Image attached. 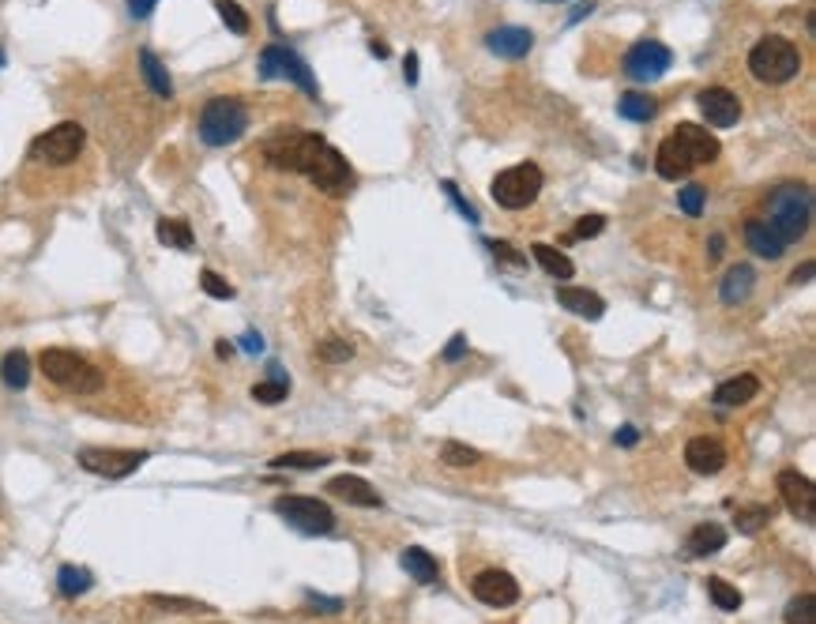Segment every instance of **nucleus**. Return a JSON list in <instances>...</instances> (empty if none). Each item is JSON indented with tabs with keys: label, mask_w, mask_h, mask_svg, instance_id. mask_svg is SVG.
Wrapping results in <instances>:
<instances>
[{
	"label": "nucleus",
	"mask_w": 816,
	"mask_h": 624,
	"mask_svg": "<svg viewBox=\"0 0 816 624\" xmlns=\"http://www.w3.org/2000/svg\"><path fill=\"white\" fill-rule=\"evenodd\" d=\"M606 230V214H583L580 223L564 234V244H576V241H587V237H599Z\"/></svg>",
	"instance_id": "obj_38"
},
{
	"label": "nucleus",
	"mask_w": 816,
	"mask_h": 624,
	"mask_svg": "<svg viewBox=\"0 0 816 624\" xmlns=\"http://www.w3.org/2000/svg\"><path fill=\"white\" fill-rule=\"evenodd\" d=\"M752 286H757V271L748 264H734L723 275V283H718V297H723V305H741V301H748Z\"/></svg>",
	"instance_id": "obj_24"
},
{
	"label": "nucleus",
	"mask_w": 816,
	"mask_h": 624,
	"mask_svg": "<svg viewBox=\"0 0 816 624\" xmlns=\"http://www.w3.org/2000/svg\"><path fill=\"white\" fill-rule=\"evenodd\" d=\"M154 5H159V0H129V16L132 19H147L154 12Z\"/></svg>",
	"instance_id": "obj_48"
},
{
	"label": "nucleus",
	"mask_w": 816,
	"mask_h": 624,
	"mask_svg": "<svg viewBox=\"0 0 816 624\" xmlns=\"http://www.w3.org/2000/svg\"><path fill=\"white\" fill-rule=\"evenodd\" d=\"M557 305L583 320H602V312H606V301L583 286H557Z\"/></svg>",
	"instance_id": "obj_20"
},
{
	"label": "nucleus",
	"mask_w": 816,
	"mask_h": 624,
	"mask_svg": "<svg viewBox=\"0 0 816 624\" xmlns=\"http://www.w3.org/2000/svg\"><path fill=\"white\" fill-rule=\"evenodd\" d=\"M670 65H674V53L663 42H654V38H640L629 53H624V76L636 79V83L663 79L670 72Z\"/></svg>",
	"instance_id": "obj_11"
},
{
	"label": "nucleus",
	"mask_w": 816,
	"mask_h": 624,
	"mask_svg": "<svg viewBox=\"0 0 816 624\" xmlns=\"http://www.w3.org/2000/svg\"><path fill=\"white\" fill-rule=\"evenodd\" d=\"M147 606L154 609H166V613H211L207 602H196V598H177V595H147Z\"/></svg>",
	"instance_id": "obj_35"
},
{
	"label": "nucleus",
	"mask_w": 816,
	"mask_h": 624,
	"mask_svg": "<svg viewBox=\"0 0 816 624\" xmlns=\"http://www.w3.org/2000/svg\"><path fill=\"white\" fill-rule=\"evenodd\" d=\"M696 102H700V113H704V120L711 124V129H730V124L741 120V99L734 95V90H727V87L700 90Z\"/></svg>",
	"instance_id": "obj_15"
},
{
	"label": "nucleus",
	"mask_w": 816,
	"mask_h": 624,
	"mask_svg": "<svg viewBox=\"0 0 816 624\" xmlns=\"http://www.w3.org/2000/svg\"><path fill=\"white\" fill-rule=\"evenodd\" d=\"M196 132H200V140L207 147H230V143H237L248 132V109H245V102L241 99H230V95L211 99L200 109Z\"/></svg>",
	"instance_id": "obj_6"
},
{
	"label": "nucleus",
	"mask_w": 816,
	"mask_h": 624,
	"mask_svg": "<svg viewBox=\"0 0 816 624\" xmlns=\"http://www.w3.org/2000/svg\"><path fill=\"white\" fill-rule=\"evenodd\" d=\"M775 485H779V493H782V504L790 508V515H798L801 523H816V489H812V482H809L805 474H798V471H782V474L775 478Z\"/></svg>",
	"instance_id": "obj_14"
},
{
	"label": "nucleus",
	"mask_w": 816,
	"mask_h": 624,
	"mask_svg": "<svg viewBox=\"0 0 816 624\" xmlns=\"http://www.w3.org/2000/svg\"><path fill=\"white\" fill-rule=\"evenodd\" d=\"M470 590H475V598L482 606H493V609H505L512 602H519V583L516 576L500 572V568H486L475 576V583H470Z\"/></svg>",
	"instance_id": "obj_13"
},
{
	"label": "nucleus",
	"mask_w": 816,
	"mask_h": 624,
	"mask_svg": "<svg viewBox=\"0 0 816 624\" xmlns=\"http://www.w3.org/2000/svg\"><path fill=\"white\" fill-rule=\"evenodd\" d=\"M677 203L688 218H700L704 214V203H707V189H700V184H685V189L677 192Z\"/></svg>",
	"instance_id": "obj_40"
},
{
	"label": "nucleus",
	"mask_w": 816,
	"mask_h": 624,
	"mask_svg": "<svg viewBox=\"0 0 816 624\" xmlns=\"http://www.w3.org/2000/svg\"><path fill=\"white\" fill-rule=\"evenodd\" d=\"M734 523H738V530H741V535H757V530H760L764 523H771V508H768V504H752V508H738Z\"/></svg>",
	"instance_id": "obj_37"
},
{
	"label": "nucleus",
	"mask_w": 816,
	"mask_h": 624,
	"mask_svg": "<svg viewBox=\"0 0 816 624\" xmlns=\"http://www.w3.org/2000/svg\"><path fill=\"white\" fill-rule=\"evenodd\" d=\"M707 248H711V253H707V256H711V260H718V256H723V237H718V234H715Z\"/></svg>",
	"instance_id": "obj_53"
},
{
	"label": "nucleus",
	"mask_w": 816,
	"mask_h": 624,
	"mask_svg": "<svg viewBox=\"0 0 816 624\" xmlns=\"http://www.w3.org/2000/svg\"><path fill=\"white\" fill-rule=\"evenodd\" d=\"M90 587H94V576L87 568H79V565H65L57 572V590L65 598H79V595H87Z\"/></svg>",
	"instance_id": "obj_29"
},
{
	"label": "nucleus",
	"mask_w": 816,
	"mask_h": 624,
	"mask_svg": "<svg viewBox=\"0 0 816 624\" xmlns=\"http://www.w3.org/2000/svg\"><path fill=\"white\" fill-rule=\"evenodd\" d=\"M745 244L764 260H779L782 253H787V241L771 230L768 218H748L745 223Z\"/></svg>",
	"instance_id": "obj_19"
},
{
	"label": "nucleus",
	"mask_w": 816,
	"mask_h": 624,
	"mask_svg": "<svg viewBox=\"0 0 816 624\" xmlns=\"http://www.w3.org/2000/svg\"><path fill=\"white\" fill-rule=\"evenodd\" d=\"M214 12L234 35H248V30H253V19H248V12L237 5V0H214Z\"/></svg>",
	"instance_id": "obj_34"
},
{
	"label": "nucleus",
	"mask_w": 816,
	"mask_h": 624,
	"mask_svg": "<svg viewBox=\"0 0 816 624\" xmlns=\"http://www.w3.org/2000/svg\"><path fill=\"white\" fill-rule=\"evenodd\" d=\"M748 72H752V79H760L768 87H782V83H790L801 72V53H798V46L790 38L768 35V38H760L757 46H752Z\"/></svg>",
	"instance_id": "obj_5"
},
{
	"label": "nucleus",
	"mask_w": 816,
	"mask_h": 624,
	"mask_svg": "<svg viewBox=\"0 0 816 624\" xmlns=\"http://www.w3.org/2000/svg\"><path fill=\"white\" fill-rule=\"evenodd\" d=\"M200 286H204V294L207 297H218V301H230L237 290L226 283L223 275H214V271H200Z\"/></svg>",
	"instance_id": "obj_42"
},
{
	"label": "nucleus",
	"mask_w": 816,
	"mask_h": 624,
	"mask_svg": "<svg viewBox=\"0 0 816 624\" xmlns=\"http://www.w3.org/2000/svg\"><path fill=\"white\" fill-rule=\"evenodd\" d=\"M441 459H445L448 466H475V463H482V452H478V448H466V444H459V441H448V444L441 448Z\"/></svg>",
	"instance_id": "obj_39"
},
{
	"label": "nucleus",
	"mask_w": 816,
	"mask_h": 624,
	"mask_svg": "<svg viewBox=\"0 0 816 624\" xmlns=\"http://www.w3.org/2000/svg\"><path fill=\"white\" fill-rule=\"evenodd\" d=\"M214 350H218V358H230V354H234V347H230V342H218Z\"/></svg>",
	"instance_id": "obj_55"
},
{
	"label": "nucleus",
	"mask_w": 816,
	"mask_h": 624,
	"mask_svg": "<svg viewBox=\"0 0 816 624\" xmlns=\"http://www.w3.org/2000/svg\"><path fill=\"white\" fill-rule=\"evenodd\" d=\"M275 512L301 535H331L335 530V512L317 496H278Z\"/></svg>",
	"instance_id": "obj_10"
},
{
	"label": "nucleus",
	"mask_w": 816,
	"mask_h": 624,
	"mask_svg": "<svg viewBox=\"0 0 816 624\" xmlns=\"http://www.w3.org/2000/svg\"><path fill=\"white\" fill-rule=\"evenodd\" d=\"M403 79L406 83H418V53H406V60H403Z\"/></svg>",
	"instance_id": "obj_49"
},
{
	"label": "nucleus",
	"mask_w": 816,
	"mask_h": 624,
	"mask_svg": "<svg viewBox=\"0 0 816 624\" xmlns=\"http://www.w3.org/2000/svg\"><path fill=\"white\" fill-rule=\"evenodd\" d=\"M0 68H5V49H0Z\"/></svg>",
	"instance_id": "obj_56"
},
{
	"label": "nucleus",
	"mask_w": 816,
	"mask_h": 624,
	"mask_svg": "<svg viewBox=\"0 0 816 624\" xmlns=\"http://www.w3.org/2000/svg\"><path fill=\"white\" fill-rule=\"evenodd\" d=\"M241 350H245V354H260V350H264V338H260L256 331H248V335L241 338Z\"/></svg>",
	"instance_id": "obj_51"
},
{
	"label": "nucleus",
	"mask_w": 816,
	"mask_h": 624,
	"mask_svg": "<svg viewBox=\"0 0 816 624\" xmlns=\"http://www.w3.org/2000/svg\"><path fill=\"white\" fill-rule=\"evenodd\" d=\"M727 526H718V523H696L693 530H688V538H685V556H707V553H718L727 546Z\"/></svg>",
	"instance_id": "obj_23"
},
{
	"label": "nucleus",
	"mask_w": 816,
	"mask_h": 624,
	"mask_svg": "<svg viewBox=\"0 0 816 624\" xmlns=\"http://www.w3.org/2000/svg\"><path fill=\"white\" fill-rule=\"evenodd\" d=\"M812 275H816V264H812V260H805V264H801V267H798V271L790 275V283H794V286H805Z\"/></svg>",
	"instance_id": "obj_50"
},
{
	"label": "nucleus",
	"mask_w": 816,
	"mask_h": 624,
	"mask_svg": "<svg viewBox=\"0 0 816 624\" xmlns=\"http://www.w3.org/2000/svg\"><path fill=\"white\" fill-rule=\"evenodd\" d=\"M264 159L275 170L301 173L305 181H312L328 196H342L350 189V181H354L347 154H342L339 147H331L320 132L278 129L271 140H264Z\"/></svg>",
	"instance_id": "obj_1"
},
{
	"label": "nucleus",
	"mask_w": 816,
	"mask_h": 624,
	"mask_svg": "<svg viewBox=\"0 0 816 624\" xmlns=\"http://www.w3.org/2000/svg\"><path fill=\"white\" fill-rule=\"evenodd\" d=\"M445 192H448V200H452V203L459 207V214L466 218V223H470V226H478V223H482V214H478V207H470V203H466V200L459 196V189H455V184H452V181H445Z\"/></svg>",
	"instance_id": "obj_44"
},
{
	"label": "nucleus",
	"mask_w": 816,
	"mask_h": 624,
	"mask_svg": "<svg viewBox=\"0 0 816 624\" xmlns=\"http://www.w3.org/2000/svg\"><path fill=\"white\" fill-rule=\"evenodd\" d=\"M718 151H723V147H718V140L704 129V124L685 120V124H677V129L663 143H658L654 170H658V177H663V181H681V177H688L693 170L715 162Z\"/></svg>",
	"instance_id": "obj_2"
},
{
	"label": "nucleus",
	"mask_w": 816,
	"mask_h": 624,
	"mask_svg": "<svg viewBox=\"0 0 816 624\" xmlns=\"http://www.w3.org/2000/svg\"><path fill=\"white\" fill-rule=\"evenodd\" d=\"M757 391H760V380L752 377V372H741V377L718 384L711 402H715V407H723V411H730V407H745V402H752V399H757Z\"/></svg>",
	"instance_id": "obj_21"
},
{
	"label": "nucleus",
	"mask_w": 816,
	"mask_h": 624,
	"mask_svg": "<svg viewBox=\"0 0 816 624\" xmlns=\"http://www.w3.org/2000/svg\"><path fill=\"white\" fill-rule=\"evenodd\" d=\"M764 218L787 244L801 241L809 234V223H812V192L805 189V184H782V189L771 192Z\"/></svg>",
	"instance_id": "obj_4"
},
{
	"label": "nucleus",
	"mask_w": 816,
	"mask_h": 624,
	"mask_svg": "<svg viewBox=\"0 0 816 624\" xmlns=\"http://www.w3.org/2000/svg\"><path fill=\"white\" fill-rule=\"evenodd\" d=\"M613 441H617L621 448H636V444H640V429H636V425H621V429L613 432Z\"/></svg>",
	"instance_id": "obj_47"
},
{
	"label": "nucleus",
	"mask_w": 816,
	"mask_h": 624,
	"mask_svg": "<svg viewBox=\"0 0 816 624\" xmlns=\"http://www.w3.org/2000/svg\"><path fill=\"white\" fill-rule=\"evenodd\" d=\"M0 380H5V388L12 391H23L30 384V358L26 350H8L5 361H0Z\"/></svg>",
	"instance_id": "obj_28"
},
{
	"label": "nucleus",
	"mask_w": 816,
	"mask_h": 624,
	"mask_svg": "<svg viewBox=\"0 0 816 624\" xmlns=\"http://www.w3.org/2000/svg\"><path fill=\"white\" fill-rule=\"evenodd\" d=\"M685 463H688V471H696V474H718L727 466V448H723V441H715V436H693V441L685 444Z\"/></svg>",
	"instance_id": "obj_16"
},
{
	"label": "nucleus",
	"mask_w": 816,
	"mask_h": 624,
	"mask_svg": "<svg viewBox=\"0 0 816 624\" xmlns=\"http://www.w3.org/2000/svg\"><path fill=\"white\" fill-rule=\"evenodd\" d=\"M324 463H331L320 452H282L271 459V471H320Z\"/></svg>",
	"instance_id": "obj_31"
},
{
	"label": "nucleus",
	"mask_w": 816,
	"mask_h": 624,
	"mask_svg": "<svg viewBox=\"0 0 816 624\" xmlns=\"http://www.w3.org/2000/svg\"><path fill=\"white\" fill-rule=\"evenodd\" d=\"M87 143V129L79 120H60L53 124L49 132H42L35 143H30V159L46 162V166H68L79 159V151Z\"/></svg>",
	"instance_id": "obj_8"
},
{
	"label": "nucleus",
	"mask_w": 816,
	"mask_h": 624,
	"mask_svg": "<svg viewBox=\"0 0 816 624\" xmlns=\"http://www.w3.org/2000/svg\"><path fill=\"white\" fill-rule=\"evenodd\" d=\"M38 369L46 372L49 384L65 388L72 395H94V391H102V384H106V377H102L99 365H90L76 350H60V347L42 350L38 354Z\"/></svg>",
	"instance_id": "obj_3"
},
{
	"label": "nucleus",
	"mask_w": 816,
	"mask_h": 624,
	"mask_svg": "<svg viewBox=\"0 0 816 624\" xmlns=\"http://www.w3.org/2000/svg\"><path fill=\"white\" fill-rule=\"evenodd\" d=\"M369 53L384 60V57H388V46H384V42H369Z\"/></svg>",
	"instance_id": "obj_54"
},
{
	"label": "nucleus",
	"mask_w": 816,
	"mask_h": 624,
	"mask_svg": "<svg viewBox=\"0 0 816 624\" xmlns=\"http://www.w3.org/2000/svg\"><path fill=\"white\" fill-rule=\"evenodd\" d=\"M399 565H403V572H406V576H411L414 583H422V587L441 583V565H436V556H433V553H425L422 546H406V549H403V556H399Z\"/></svg>",
	"instance_id": "obj_22"
},
{
	"label": "nucleus",
	"mask_w": 816,
	"mask_h": 624,
	"mask_svg": "<svg viewBox=\"0 0 816 624\" xmlns=\"http://www.w3.org/2000/svg\"><path fill=\"white\" fill-rule=\"evenodd\" d=\"M530 253H535V260L542 264V271H546L549 278H560V283H564V278H572V275H576V264H572L569 256H564L560 248H553V244H542V241H539V244H530Z\"/></svg>",
	"instance_id": "obj_27"
},
{
	"label": "nucleus",
	"mask_w": 816,
	"mask_h": 624,
	"mask_svg": "<svg viewBox=\"0 0 816 624\" xmlns=\"http://www.w3.org/2000/svg\"><path fill=\"white\" fill-rule=\"evenodd\" d=\"M617 113L624 117V120H654V113H658V99H651L647 90H624V95L617 99Z\"/></svg>",
	"instance_id": "obj_26"
},
{
	"label": "nucleus",
	"mask_w": 816,
	"mask_h": 624,
	"mask_svg": "<svg viewBox=\"0 0 816 624\" xmlns=\"http://www.w3.org/2000/svg\"><path fill=\"white\" fill-rule=\"evenodd\" d=\"M267 372H271V377H267L264 384H256V388H253V399H256V402H264V407H275V402H287V395H290V380L282 377V369H278V365H271Z\"/></svg>",
	"instance_id": "obj_30"
},
{
	"label": "nucleus",
	"mask_w": 816,
	"mask_h": 624,
	"mask_svg": "<svg viewBox=\"0 0 816 624\" xmlns=\"http://www.w3.org/2000/svg\"><path fill=\"white\" fill-rule=\"evenodd\" d=\"M154 234H159L162 244L170 248H193V226L184 223V218H159V226H154Z\"/></svg>",
	"instance_id": "obj_32"
},
{
	"label": "nucleus",
	"mask_w": 816,
	"mask_h": 624,
	"mask_svg": "<svg viewBox=\"0 0 816 624\" xmlns=\"http://www.w3.org/2000/svg\"><path fill=\"white\" fill-rule=\"evenodd\" d=\"M542 192V170L535 162H519V166H508L500 170L489 184V196L505 207V211H523L539 200Z\"/></svg>",
	"instance_id": "obj_7"
},
{
	"label": "nucleus",
	"mask_w": 816,
	"mask_h": 624,
	"mask_svg": "<svg viewBox=\"0 0 816 624\" xmlns=\"http://www.w3.org/2000/svg\"><path fill=\"white\" fill-rule=\"evenodd\" d=\"M260 76L264 79H290V83H298L305 90L309 99H320V83H317V76H312V68L282 42H275V46H267L260 53Z\"/></svg>",
	"instance_id": "obj_9"
},
{
	"label": "nucleus",
	"mask_w": 816,
	"mask_h": 624,
	"mask_svg": "<svg viewBox=\"0 0 816 624\" xmlns=\"http://www.w3.org/2000/svg\"><path fill=\"white\" fill-rule=\"evenodd\" d=\"M486 46H489V53L505 57V60H519L535 49V35H530L527 26H497L486 35Z\"/></svg>",
	"instance_id": "obj_17"
},
{
	"label": "nucleus",
	"mask_w": 816,
	"mask_h": 624,
	"mask_svg": "<svg viewBox=\"0 0 816 624\" xmlns=\"http://www.w3.org/2000/svg\"><path fill=\"white\" fill-rule=\"evenodd\" d=\"M328 493H335L339 501H347L354 508H381L384 504V496L376 493L365 478H358V474H339V478H331L328 482Z\"/></svg>",
	"instance_id": "obj_18"
},
{
	"label": "nucleus",
	"mask_w": 816,
	"mask_h": 624,
	"mask_svg": "<svg viewBox=\"0 0 816 624\" xmlns=\"http://www.w3.org/2000/svg\"><path fill=\"white\" fill-rule=\"evenodd\" d=\"M79 466L90 474H102V478H129L136 474L140 466L147 463V452H124V448H83L79 455Z\"/></svg>",
	"instance_id": "obj_12"
},
{
	"label": "nucleus",
	"mask_w": 816,
	"mask_h": 624,
	"mask_svg": "<svg viewBox=\"0 0 816 624\" xmlns=\"http://www.w3.org/2000/svg\"><path fill=\"white\" fill-rule=\"evenodd\" d=\"M140 72H143L147 87H151L159 99H170V95H173V79H170V72H166L162 60L154 57V49H140Z\"/></svg>",
	"instance_id": "obj_25"
},
{
	"label": "nucleus",
	"mask_w": 816,
	"mask_h": 624,
	"mask_svg": "<svg viewBox=\"0 0 816 624\" xmlns=\"http://www.w3.org/2000/svg\"><path fill=\"white\" fill-rule=\"evenodd\" d=\"M305 602H309V609H324V613H342V602L339 598H324V595H305Z\"/></svg>",
	"instance_id": "obj_45"
},
{
	"label": "nucleus",
	"mask_w": 816,
	"mask_h": 624,
	"mask_svg": "<svg viewBox=\"0 0 816 624\" xmlns=\"http://www.w3.org/2000/svg\"><path fill=\"white\" fill-rule=\"evenodd\" d=\"M707 595H711V602H715L718 609H723V613H734V609H741V602H745V598H741V590L730 587L723 576H711V579H707Z\"/></svg>",
	"instance_id": "obj_33"
},
{
	"label": "nucleus",
	"mask_w": 816,
	"mask_h": 624,
	"mask_svg": "<svg viewBox=\"0 0 816 624\" xmlns=\"http://www.w3.org/2000/svg\"><path fill=\"white\" fill-rule=\"evenodd\" d=\"M489 253L500 260V264H508V267H516V271H523L527 267V256H519L512 244H505V241H489Z\"/></svg>",
	"instance_id": "obj_43"
},
{
	"label": "nucleus",
	"mask_w": 816,
	"mask_h": 624,
	"mask_svg": "<svg viewBox=\"0 0 816 624\" xmlns=\"http://www.w3.org/2000/svg\"><path fill=\"white\" fill-rule=\"evenodd\" d=\"M782 617H787V624H816V598L812 595H798Z\"/></svg>",
	"instance_id": "obj_41"
},
{
	"label": "nucleus",
	"mask_w": 816,
	"mask_h": 624,
	"mask_svg": "<svg viewBox=\"0 0 816 624\" xmlns=\"http://www.w3.org/2000/svg\"><path fill=\"white\" fill-rule=\"evenodd\" d=\"M591 12H594V0H587V5H576V8H572V16H569V23H580V19H583V16H591Z\"/></svg>",
	"instance_id": "obj_52"
},
{
	"label": "nucleus",
	"mask_w": 816,
	"mask_h": 624,
	"mask_svg": "<svg viewBox=\"0 0 816 624\" xmlns=\"http://www.w3.org/2000/svg\"><path fill=\"white\" fill-rule=\"evenodd\" d=\"M317 358L320 361H328V365H339V361H350L354 358V342H347V338H339V335H328L320 347H317Z\"/></svg>",
	"instance_id": "obj_36"
},
{
	"label": "nucleus",
	"mask_w": 816,
	"mask_h": 624,
	"mask_svg": "<svg viewBox=\"0 0 816 624\" xmlns=\"http://www.w3.org/2000/svg\"><path fill=\"white\" fill-rule=\"evenodd\" d=\"M463 354H466V335H452V342H448V347H445L441 361H448V365H452V361H459Z\"/></svg>",
	"instance_id": "obj_46"
}]
</instances>
